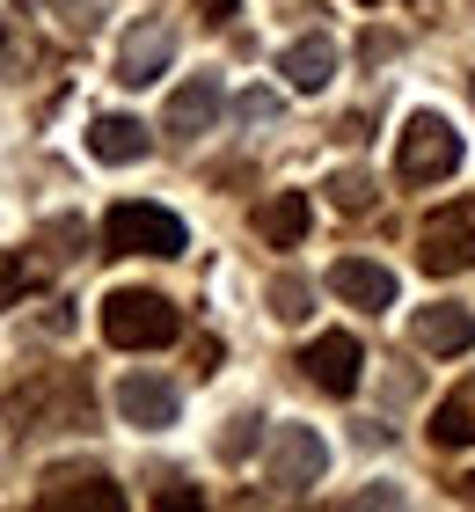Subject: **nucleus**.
I'll list each match as a JSON object with an SVG mask.
<instances>
[{"mask_svg":"<svg viewBox=\"0 0 475 512\" xmlns=\"http://www.w3.org/2000/svg\"><path fill=\"white\" fill-rule=\"evenodd\" d=\"M176 330H183L176 300H161L147 286H117L103 300V337L117 352H161V344H176Z\"/></svg>","mask_w":475,"mask_h":512,"instance_id":"1","label":"nucleus"},{"mask_svg":"<svg viewBox=\"0 0 475 512\" xmlns=\"http://www.w3.org/2000/svg\"><path fill=\"white\" fill-rule=\"evenodd\" d=\"M461 169V132L439 118V110H417L402 125V147H395V176L402 183H446Z\"/></svg>","mask_w":475,"mask_h":512,"instance_id":"2","label":"nucleus"},{"mask_svg":"<svg viewBox=\"0 0 475 512\" xmlns=\"http://www.w3.org/2000/svg\"><path fill=\"white\" fill-rule=\"evenodd\" d=\"M183 220L176 213H161V205H139V198H125V205H110V220H103V249L110 256H183Z\"/></svg>","mask_w":475,"mask_h":512,"instance_id":"3","label":"nucleus"},{"mask_svg":"<svg viewBox=\"0 0 475 512\" xmlns=\"http://www.w3.org/2000/svg\"><path fill=\"white\" fill-rule=\"evenodd\" d=\"M329 469V439L315 425H278L271 432V454H264V476H271V491L278 498H307L322 483Z\"/></svg>","mask_w":475,"mask_h":512,"instance_id":"4","label":"nucleus"},{"mask_svg":"<svg viewBox=\"0 0 475 512\" xmlns=\"http://www.w3.org/2000/svg\"><path fill=\"white\" fill-rule=\"evenodd\" d=\"M417 264L432 271V278L475 271V198H454V205H439V213L417 227Z\"/></svg>","mask_w":475,"mask_h":512,"instance_id":"5","label":"nucleus"},{"mask_svg":"<svg viewBox=\"0 0 475 512\" xmlns=\"http://www.w3.org/2000/svg\"><path fill=\"white\" fill-rule=\"evenodd\" d=\"M359 366H366V352H359L351 330H329V337H315L300 352V374L315 381L322 395H351V388H359Z\"/></svg>","mask_w":475,"mask_h":512,"instance_id":"6","label":"nucleus"},{"mask_svg":"<svg viewBox=\"0 0 475 512\" xmlns=\"http://www.w3.org/2000/svg\"><path fill=\"white\" fill-rule=\"evenodd\" d=\"M176 410H183L176 381H161V374H125L117 381V417H125L132 432H169Z\"/></svg>","mask_w":475,"mask_h":512,"instance_id":"7","label":"nucleus"},{"mask_svg":"<svg viewBox=\"0 0 475 512\" xmlns=\"http://www.w3.org/2000/svg\"><path fill=\"white\" fill-rule=\"evenodd\" d=\"M169 59H176V30H169L161 15H147L125 44H117V81H125V88H147V81L169 74Z\"/></svg>","mask_w":475,"mask_h":512,"instance_id":"8","label":"nucleus"},{"mask_svg":"<svg viewBox=\"0 0 475 512\" xmlns=\"http://www.w3.org/2000/svg\"><path fill=\"white\" fill-rule=\"evenodd\" d=\"M37 505L44 512H117L125 505V491H117V483L103 476V469H52L44 476V491H37Z\"/></svg>","mask_w":475,"mask_h":512,"instance_id":"9","label":"nucleus"},{"mask_svg":"<svg viewBox=\"0 0 475 512\" xmlns=\"http://www.w3.org/2000/svg\"><path fill=\"white\" fill-rule=\"evenodd\" d=\"M329 293L351 300V308H366V315H380V308H395V271L373 264V256H337V264H329Z\"/></svg>","mask_w":475,"mask_h":512,"instance_id":"10","label":"nucleus"},{"mask_svg":"<svg viewBox=\"0 0 475 512\" xmlns=\"http://www.w3.org/2000/svg\"><path fill=\"white\" fill-rule=\"evenodd\" d=\"M220 81L212 74H190L176 96H169V110H161V132L169 139H198V132H212V118H220Z\"/></svg>","mask_w":475,"mask_h":512,"instance_id":"11","label":"nucleus"},{"mask_svg":"<svg viewBox=\"0 0 475 512\" xmlns=\"http://www.w3.org/2000/svg\"><path fill=\"white\" fill-rule=\"evenodd\" d=\"M278 74L293 81L300 96H322V88L337 81V44H329V37H293L278 52Z\"/></svg>","mask_w":475,"mask_h":512,"instance_id":"12","label":"nucleus"},{"mask_svg":"<svg viewBox=\"0 0 475 512\" xmlns=\"http://www.w3.org/2000/svg\"><path fill=\"white\" fill-rule=\"evenodd\" d=\"M147 147H154L147 125L125 118V110H110V118H95V125H88V154H95V161H110V169H125V161H147Z\"/></svg>","mask_w":475,"mask_h":512,"instance_id":"13","label":"nucleus"},{"mask_svg":"<svg viewBox=\"0 0 475 512\" xmlns=\"http://www.w3.org/2000/svg\"><path fill=\"white\" fill-rule=\"evenodd\" d=\"M410 337L424 344V352H475V315L454 308V300H439V308H417Z\"/></svg>","mask_w":475,"mask_h":512,"instance_id":"14","label":"nucleus"},{"mask_svg":"<svg viewBox=\"0 0 475 512\" xmlns=\"http://www.w3.org/2000/svg\"><path fill=\"white\" fill-rule=\"evenodd\" d=\"M307 191H278V198H264L256 205V235H264L271 249H300V235H307Z\"/></svg>","mask_w":475,"mask_h":512,"instance_id":"15","label":"nucleus"},{"mask_svg":"<svg viewBox=\"0 0 475 512\" xmlns=\"http://www.w3.org/2000/svg\"><path fill=\"white\" fill-rule=\"evenodd\" d=\"M432 447H475V381H461L432 410Z\"/></svg>","mask_w":475,"mask_h":512,"instance_id":"16","label":"nucleus"},{"mask_svg":"<svg viewBox=\"0 0 475 512\" xmlns=\"http://www.w3.org/2000/svg\"><path fill=\"white\" fill-rule=\"evenodd\" d=\"M256 425H264L256 410H234L227 432H220V461H249V454H256Z\"/></svg>","mask_w":475,"mask_h":512,"instance_id":"17","label":"nucleus"},{"mask_svg":"<svg viewBox=\"0 0 475 512\" xmlns=\"http://www.w3.org/2000/svg\"><path fill=\"white\" fill-rule=\"evenodd\" d=\"M329 205H337V213H366L373 205V176H359V169L329 176Z\"/></svg>","mask_w":475,"mask_h":512,"instance_id":"18","label":"nucleus"},{"mask_svg":"<svg viewBox=\"0 0 475 512\" xmlns=\"http://www.w3.org/2000/svg\"><path fill=\"white\" fill-rule=\"evenodd\" d=\"M307 300H315V293H307V278H293V271L271 278V315H278V322H300Z\"/></svg>","mask_w":475,"mask_h":512,"instance_id":"19","label":"nucleus"},{"mask_svg":"<svg viewBox=\"0 0 475 512\" xmlns=\"http://www.w3.org/2000/svg\"><path fill=\"white\" fill-rule=\"evenodd\" d=\"M234 110H242V125H278V96H271V88H249Z\"/></svg>","mask_w":475,"mask_h":512,"instance_id":"20","label":"nucleus"},{"mask_svg":"<svg viewBox=\"0 0 475 512\" xmlns=\"http://www.w3.org/2000/svg\"><path fill=\"white\" fill-rule=\"evenodd\" d=\"M52 8H66L59 22H66V30H81V37L95 30V22H103V0H52Z\"/></svg>","mask_w":475,"mask_h":512,"instance_id":"21","label":"nucleus"},{"mask_svg":"<svg viewBox=\"0 0 475 512\" xmlns=\"http://www.w3.org/2000/svg\"><path fill=\"white\" fill-rule=\"evenodd\" d=\"M359 52H366V66H380V59H395V52H402V44H395L388 30H366V44H359Z\"/></svg>","mask_w":475,"mask_h":512,"instance_id":"22","label":"nucleus"},{"mask_svg":"<svg viewBox=\"0 0 475 512\" xmlns=\"http://www.w3.org/2000/svg\"><path fill=\"white\" fill-rule=\"evenodd\" d=\"M351 505H402V491H395V483H373V491H359Z\"/></svg>","mask_w":475,"mask_h":512,"instance_id":"23","label":"nucleus"},{"mask_svg":"<svg viewBox=\"0 0 475 512\" xmlns=\"http://www.w3.org/2000/svg\"><path fill=\"white\" fill-rule=\"evenodd\" d=\"M234 8H242V0H198V15H205V22H234Z\"/></svg>","mask_w":475,"mask_h":512,"instance_id":"24","label":"nucleus"},{"mask_svg":"<svg viewBox=\"0 0 475 512\" xmlns=\"http://www.w3.org/2000/svg\"><path fill=\"white\" fill-rule=\"evenodd\" d=\"M190 505H198V491H183V483H176V491H161V512H190Z\"/></svg>","mask_w":475,"mask_h":512,"instance_id":"25","label":"nucleus"},{"mask_svg":"<svg viewBox=\"0 0 475 512\" xmlns=\"http://www.w3.org/2000/svg\"><path fill=\"white\" fill-rule=\"evenodd\" d=\"M468 498H475V476H468Z\"/></svg>","mask_w":475,"mask_h":512,"instance_id":"26","label":"nucleus"},{"mask_svg":"<svg viewBox=\"0 0 475 512\" xmlns=\"http://www.w3.org/2000/svg\"><path fill=\"white\" fill-rule=\"evenodd\" d=\"M468 88H475V81H468Z\"/></svg>","mask_w":475,"mask_h":512,"instance_id":"27","label":"nucleus"}]
</instances>
